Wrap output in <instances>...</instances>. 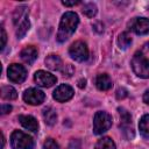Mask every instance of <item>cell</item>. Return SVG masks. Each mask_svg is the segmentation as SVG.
Wrapping results in <instances>:
<instances>
[{
    "label": "cell",
    "instance_id": "cell-1",
    "mask_svg": "<svg viewBox=\"0 0 149 149\" xmlns=\"http://www.w3.org/2000/svg\"><path fill=\"white\" fill-rule=\"evenodd\" d=\"M132 69L140 78H149V42L144 43L132 58Z\"/></svg>",
    "mask_w": 149,
    "mask_h": 149
},
{
    "label": "cell",
    "instance_id": "cell-2",
    "mask_svg": "<svg viewBox=\"0 0 149 149\" xmlns=\"http://www.w3.org/2000/svg\"><path fill=\"white\" fill-rule=\"evenodd\" d=\"M79 24V17L74 12H66L62 15L59 27H58V33H57V41L59 43L65 42L69 40L72 34L76 31L77 27Z\"/></svg>",
    "mask_w": 149,
    "mask_h": 149
},
{
    "label": "cell",
    "instance_id": "cell-3",
    "mask_svg": "<svg viewBox=\"0 0 149 149\" xmlns=\"http://www.w3.org/2000/svg\"><path fill=\"white\" fill-rule=\"evenodd\" d=\"M112 126V116L105 111H99L93 118V133L95 135H101L107 132Z\"/></svg>",
    "mask_w": 149,
    "mask_h": 149
},
{
    "label": "cell",
    "instance_id": "cell-4",
    "mask_svg": "<svg viewBox=\"0 0 149 149\" xmlns=\"http://www.w3.org/2000/svg\"><path fill=\"white\" fill-rule=\"evenodd\" d=\"M10 146L13 149H33L35 142L30 135L21 130H14L10 135Z\"/></svg>",
    "mask_w": 149,
    "mask_h": 149
},
{
    "label": "cell",
    "instance_id": "cell-5",
    "mask_svg": "<svg viewBox=\"0 0 149 149\" xmlns=\"http://www.w3.org/2000/svg\"><path fill=\"white\" fill-rule=\"evenodd\" d=\"M118 112L120 115V128L122 129L125 137L130 140L132 137H134V129L132 127V115L123 107H119Z\"/></svg>",
    "mask_w": 149,
    "mask_h": 149
},
{
    "label": "cell",
    "instance_id": "cell-6",
    "mask_svg": "<svg viewBox=\"0 0 149 149\" xmlns=\"http://www.w3.org/2000/svg\"><path fill=\"white\" fill-rule=\"evenodd\" d=\"M69 54L77 62H85L88 58V48L83 41H76L69 48Z\"/></svg>",
    "mask_w": 149,
    "mask_h": 149
},
{
    "label": "cell",
    "instance_id": "cell-7",
    "mask_svg": "<svg viewBox=\"0 0 149 149\" xmlns=\"http://www.w3.org/2000/svg\"><path fill=\"white\" fill-rule=\"evenodd\" d=\"M7 76H8V79L12 83L20 84V83L24 81V79L27 78V70H26V68L23 65L13 63V64H10L8 66Z\"/></svg>",
    "mask_w": 149,
    "mask_h": 149
},
{
    "label": "cell",
    "instance_id": "cell-8",
    "mask_svg": "<svg viewBox=\"0 0 149 149\" xmlns=\"http://www.w3.org/2000/svg\"><path fill=\"white\" fill-rule=\"evenodd\" d=\"M22 97H23V100L27 104L33 105V106H37V105H41L44 101L45 94L41 90H38V88L30 87V88H27L23 92V95Z\"/></svg>",
    "mask_w": 149,
    "mask_h": 149
},
{
    "label": "cell",
    "instance_id": "cell-9",
    "mask_svg": "<svg viewBox=\"0 0 149 149\" xmlns=\"http://www.w3.org/2000/svg\"><path fill=\"white\" fill-rule=\"evenodd\" d=\"M34 80L41 87H51L54 84H56L57 78L50 72H47V71H43V70H38L34 74Z\"/></svg>",
    "mask_w": 149,
    "mask_h": 149
},
{
    "label": "cell",
    "instance_id": "cell-10",
    "mask_svg": "<svg viewBox=\"0 0 149 149\" xmlns=\"http://www.w3.org/2000/svg\"><path fill=\"white\" fill-rule=\"evenodd\" d=\"M73 94H74V91H73V88L70 85H68V84H61L54 91L52 97L58 102H65V101L70 100L73 97Z\"/></svg>",
    "mask_w": 149,
    "mask_h": 149
},
{
    "label": "cell",
    "instance_id": "cell-11",
    "mask_svg": "<svg viewBox=\"0 0 149 149\" xmlns=\"http://www.w3.org/2000/svg\"><path fill=\"white\" fill-rule=\"evenodd\" d=\"M130 29L137 35H146L149 33V19L134 17L129 23Z\"/></svg>",
    "mask_w": 149,
    "mask_h": 149
},
{
    "label": "cell",
    "instance_id": "cell-12",
    "mask_svg": "<svg viewBox=\"0 0 149 149\" xmlns=\"http://www.w3.org/2000/svg\"><path fill=\"white\" fill-rule=\"evenodd\" d=\"M37 55H38L37 49L35 47H33V45H29V47H26L24 49H22V51L20 54V57L26 64L30 65L36 61Z\"/></svg>",
    "mask_w": 149,
    "mask_h": 149
},
{
    "label": "cell",
    "instance_id": "cell-13",
    "mask_svg": "<svg viewBox=\"0 0 149 149\" xmlns=\"http://www.w3.org/2000/svg\"><path fill=\"white\" fill-rule=\"evenodd\" d=\"M19 121L27 130H30L33 133H36L38 130V122L31 115H19Z\"/></svg>",
    "mask_w": 149,
    "mask_h": 149
},
{
    "label": "cell",
    "instance_id": "cell-14",
    "mask_svg": "<svg viewBox=\"0 0 149 149\" xmlns=\"http://www.w3.org/2000/svg\"><path fill=\"white\" fill-rule=\"evenodd\" d=\"M112 79L107 73H100L95 78V86L100 91H107L112 87Z\"/></svg>",
    "mask_w": 149,
    "mask_h": 149
},
{
    "label": "cell",
    "instance_id": "cell-15",
    "mask_svg": "<svg viewBox=\"0 0 149 149\" xmlns=\"http://www.w3.org/2000/svg\"><path fill=\"white\" fill-rule=\"evenodd\" d=\"M45 65L50 70H52V71H59V70H62L63 63H62V59H61L59 56H57V55H49L45 58Z\"/></svg>",
    "mask_w": 149,
    "mask_h": 149
},
{
    "label": "cell",
    "instance_id": "cell-16",
    "mask_svg": "<svg viewBox=\"0 0 149 149\" xmlns=\"http://www.w3.org/2000/svg\"><path fill=\"white\" fill-rule=\"evenodd\" d=\"M28 17V10H27V7L26 6H20L15 9L14 14H13V22L14 24L17 27L24 19Z\"/></svg>",
    "mask_w": 149,
    "mask_h": 149
},
{
    "label": "cell",
    "instance_id": "cell-17",
    "mask_svg": "<svg viewBox=\"0 0 149 149\" xmlns=\"http://www.w3.org/2000/svg\"><path fill=\"white\" fill-rule=\"evenodd\" d=\"M43 119L48 126H54L57 121V113L52 107H45L43 109Z\"/></svg>",
    "mask_w": 149,
    "mask_h": 149
},
{
    "label": "cell",
    "instance_id": "cell-18",
    "mask_svg": "<svg viewBox=\"0 0 149 149\" xmlns=\"http://www.w3.org/2000/svg\"><path fill=\"white\" fill-rule=\"evenodd\" d=\"M139 129L144 139H149V114H144L139 122Z\"/></svg>",
    "mask_w": 149,
    "mask_h": 149
},
{
    "label": "cell",
    "instance_id": "cell-19",
    "mask_svg": "<svg viewBox=\"0 0 149 149\" xmlns=\"http://www.w3.org/2000/svg\"><path fill=\"white\" fill-rule=\"evenodd\" d=\"M94 149H116L114 141L111 137H102L100 140H98V142L95 143Z\"/></svg>",
    "mask_w": 149,
    "mask_h": 149
},
{
    "label": "cell",
    "instance_id": "cell-20",
    "mask_svg": "<svg viewBox=\"0 0 149 149\" xmlns=\"http://www.w3.org/2000/svg\"><path fill=\"white\" fill-rule=\"evenodd\" d=\"M1 97L6 100H13V99H16L17 92L13 86H9V85L2 86L1 87Z\"/></svg>",
    "mask_w": 149,
    "mask_h": 149
},
{
    "label": "cell",
    "instance_id": "cell-21",
    "mask_svg": "<svg viewBox=\"0 0 149 149\" xmlns=\"http://www.w3.org/2000/svg\"><path fill=\"white\" fill-rule=\"evenodd\" d=\"M132 36L129 35V33L127 31H123L119 35L118 37V45L121 48V49H127L130 44H132Z\"/></svg>",
    "mask_w": 149,
    "mask_h": 149
},
{
    "label": "cell",
    "instance_id": "cell-22",
    "mask_svg": "<svg viewBox=\"0 0 149 149\" xmlns=\"http://www.w3.org/2000/svg\"><path fill=\"white\" fill-rule=\"evenodd\" d=\"M29 28H30V21H29L28 17H27V19H24V20L17 26V28H16V36H17V38H22V37L27 34V31L29 30Z\"/></svg>",
    "mask_w": 149,
    "mask_h": 149
},
{
    "label": "cell",
    "instance_id": "cell-23",
    "mask_svg": "<svg viewBox=\"0 0 149 149\" xmlns=\"http://www.w3.org/2000/svg\"><path fill=\"white\" fill-rule=\"evenodd\" d=\"M83 14L86 15L87 17H93L97 14V6L93 2L85 3L83 6Z\"/></svg>",
    "mask_w": 149,
    "mask_h": 149
},
{
    "label": "cell",
    "instance_id": "cell-24",
    "mask_svg": "<svg viewBox=\"0 0 149 149\" xmlns=\"http://www.w3.org/2000/svg\"><path fill=\"white\" fill-rule=\"evenodd\" d=\"M43 149H59V146H58V143H57L54 139L49 137V139H47V140L44 141V143H43Z\"/></svg>",
    "mask_w": 149,
    "mask_h": 149
},
{
    "label": "cell",
    "instance_id": "cell-25",
    "mask_svg": "<svg viewBox=\"0 0 149 149\" xmlns=\"http://www.w3.org/2000/svg\"><path fill=\"white\" fill-rule=\"evenodd\" d=\"M128 95V92H127V90L126 88H119L118 91H116V98L120 100V99H125L126 97Z\"/></svg>",
    "mask_w": 149,
    "mask_h": 149
},
{
    "label": "cell",
    "instance_id": "cell-26",
    "mask_svg": "<svg viewBox=\"0 0 149 149\" xmlns=\"http://www.w3.org/2000/svg\"><path fill=\"white\" fill-rule=\"evenodd\" d=\"M6 42H7V34L5 31V28L1 27V50L6 47Z\"/></svg>",
    "mask_w": 149,
    "mask_h": 149
},
{
    "label": "cell",
    "instance_id": "cell-27",
    "mask_svg": "<svg viewBox=\"0 0 149 149\" xmlns=\"http://www.w3.org/2000/svg\"><path fill=\"white\" fill-rule=\"evenodd\" d=\"M12 111V106L9 104H3L1 105V114H7Z\"/></svg>",
    "mask_w": 149,
    "mask_h": 149
},
{
    "label": "cell",
    "instance_id": "cell-28",
    "mask_svg": "<svg viewBox=\"0 0 149 149\" xmlns=\"http://www.w3.org/2000/svg\"><path fill=\"white\" fill-rule=\"evenodd\" d=\"M62 3H63L64 6L70 7V6H76V5L80 3V1H79V0H77V1H74V0H72V1H66V0H63V1H62Z\"/></svg>",
    "mask_w": 149,
    "mask_h": 149
},
{
    "label": "cell",
    "instance_id": "cell-29",
    "mask_svg": "<svg viewBox=\"0 0 149 149\" xmlns=\"http://www.w3.org/2000/svg\"><path fill=\"white\" fill-rule=\"evenodd\" d=\"M143 101H144L147 105H149V88L146 90V92L143 93Z\"/></svg>",
    "mask_w": 149,
    "mask_h": 149
},
{
    "label": "cell",
    "instance_id": "cell-30",
    "mask_svg": "<svg viewBox=\"0 0 149 149\" xmlns=\"http://www.w3.org/2000/svg\"><path fill=\"white\" fill-rule=\"evenodd\" d=\"M78 86H79L80 88H84V87L86 86V80H85V79H80V80H78Z\"/></svg>",
    "mask_w": 149,
    "mask_h": 149
},
{
    "label": "cell",
    "instance_id": "cell-31",
    "mask_svg": "<svg viewBox=\"0 0 149 149\" xmlns=\"http://www.w3.org/2000/svg\"><path fill=\"white\" fill-rule=\"evenodd\" d=\"M148 9H149V8H148Z\"/></svg>",
    "mask_w": 149,
    "mask_h": 149
}]
</instances>
